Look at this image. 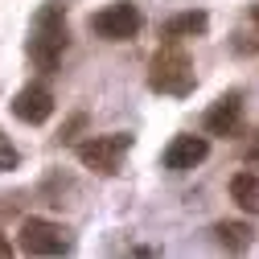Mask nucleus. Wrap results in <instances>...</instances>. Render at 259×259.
I'll list each match as a JSON object with an SVG mask.
<instances>
[{
  "mask_svg": "<svg viewBox=\"0 0 259 259\" xmlns=\"http://www.w3.org/2000/svg\"><path fill=\"white\" fill-rule=\"evenodd\" d=\"M140 25H144V17L132 0H115V5H107L91 17V33L103 41H132L140 33Z\"/></svg>",
  "mask_w": 259,
  "mask_h": 259,
  "instance_id": "5",
  "label": "nucleus"
},
{
  "mask_svg": "<svg viewBox=\"0 0 259 259\" xmlns=\"http://www.w3.org/2000/svg\"><path fill=\"white\" fill-rule=\"evenodd\" d=\"M148 87L156 95H173V99H185V95L198 87V74H193V62L185 58L181 41H165L152 62H148Z\"/></svg>",
  "mask_w": 259,
  "mask_h": 259,
  "instance_id": "2",
  "label": "nucleus"
},
{
  "mask_svg": "<svg viewBox=\"0 0 259 259\" xmlns=\"http://www.w3.org/2000/svg\"><path fill=\"white\" fill-rule=\"evenodd\" d=\"M202 127H206V136H239L243 132V95L231 91L222 99H214V107L202 115Z\"/></svg>",
  "mask_w": 259,
  "mask_h": 259,
  "instance_id": "6",
  "label": "nucleus"
},
{
  "mask_svg": "<svg viewBox=\"0 0 259 259\" xmlns=\"http://www.w3.org/2000/svg\"><path fill=\"white\" fill-rule=\"evenodd\" d=\"M214 239H218L226 251H251L255 226H251V222H218V226H214Z\"/></svg>",
  "mask_w": 259,
  "mask_h": 259,
  "instance_id": "10",
  "label": "nucleus"
},
{
  "mask_svg": "<svg viewBox=\"0 0 259 259\" xmlns=\"http://www.w3.org/2000/svg\"><path fill=\"white\" fill-rule=\"evenodd\" d=\"M243 160L247 165H259V127L247 136V144H243Z\"/></svg>",
  "mask_w": 259,
  "mask_h": 259,
  "instance_id": "14",
  "label": "nucleus"
},
{
  "mask_svg": "<svg viewBox=\"0 0 259 259\" xmlns=\"http://www.w3.org/2000/svg\"><path fill=\"white\" fill-rule=\"evenodd\" d=\"M231 46H235L239 54H259V5H251V9H247V21L235 29Z\"/></svg>",
  "mask_w": 259,
  "mask_h": 259,
  "instance_id": "12",
  "label": "nucleus"
},
{
  "mask_svg": "<svg viewBox=\"0 0 259 259\" xmlns=\"http://www.w3.org/2000/svg\"><path fill=\"white\" fill-rule=\"evenodd\" d=\"M231 198L247 214H259V173H235L231 177Z\"/></svg>",
  "mask_w": 259,
  "mask_h": 259,
  "instance_id": "11",
  "label": "nucleus"
},
{
  "mask_svg": "<svg viewBox=\"0 0 259 259\" xmlns=\"http://www.w3.org/2000/svg\"><path fill=\"white\" fill-rule=\"evenodd\" d=\"M206 156H210V140L206 136H173L169 148L160 152V165L169 173H189L193 165H202Z\"/></svg>",
  "mask_w": 259,
  "mask_h": 259,
  "instance_id": "8",
  "label": "nucleus"
},
{
  "mask_svg": "<svg viewBox=\"0 0 259 259\" xmlns=\"http://www.w3.org/2000/svg\"><path fill=\"white\" fill-rule=\"evenodd\" d=\"M13 115L21 119V123H46L50 115H54V91L46 87V82H29V87H21L17 95H13Z\"/></svg>",
  "mask_w": 259,
  "mask_h": 259,
  "instance_id": "7",
  "label": "nucleus"
},
{
  "mask_svg": "<svg viewBox=\"0 0 259 259\" xmlns=\"http://www.w3.org/2000/svg\"><path fill=\"white\" fill-rule=\"evenodd\" d=\"M17 165H21L17 144L9 140V132H0V173H9V169H17Z\"/></svg>",
  "mask_w": 259,
  "mask_h": 259,
  "instance_id": "13",
  "label": "nucleus"
},
{
  "mask_svg": "<svg viewBox=\"0 0 259 259\" xmlns=\"http://www.w3.org/2000/svg\"><path fill=\"white\" fill-rule=\"evenodd\" d=\"M9 255H13V243H9L5 235H0V259H9Z\"/></svg>",
  "mask_w": 259,
  "mask_h": 259,
  "instance_id": "15",
  "label": "nucleus"
},
{
  "mask_svg": "<svg viewBox=\"0 0 259 259\" xmlns=\"http://www.w3.org/2000/svg\"><path fill=\"white\" fill-rule=\"evenodd\" d=\"M70 46V25H66V9L50 0L33 13V25H29V62H33L37 70H58L62 54Z\"/></svg>",
  "mask_w": 259,
  "mask_h": 259,
  "instance_id": "1",
  "label": "nucleus"
},
{
  "mask_svg": "<svg viewBox=\"0 0 259 259\" xmlns=\"http://www.w3.org/2000/svg\"><path fill=\"white\" fill-rule=\"evenodd\" d=\"M127 148H132V136H127V132H107V136H91V140H82L74 152H78V160H82L91 173L115 177L119 165H123V156H127Z\"/></svg>",
  "mask_w": 259,
  "mask_h": 259,
  "instance_id": "4",
  "label": "nucleus"
},
{
  "mask_svg": "<svg viewBox=\"0 0 259 259\" xmlns=\"http://www.w3.org/2000/svg\"><path fill=\"white\" fill-rule=\"evenodd\" d=\"M17 247L25 255H70L74 251V239L62 222H50V218H25L21 222V235H17Z\"/></svg>",
  "mask_w": 259,
  "mask_h": 259,
  "instance_id": "3",
  "label": "nucleus"
},
{
  "mask_svg": "<svg viewBox=\"0 0 259 259\" xmlns=\"http://www.w3.org/2000/svg\"><path fill=\"white\" fill-rule=\"evenodd\" d=\"M206 29H210V17L202 9H189V13H177V17H169L160 25V37L165 41H185V37H202Z\"/></svg>",
  "mask_w": 259,
  "mask_h": 259,
  "instance_id": "9",
  "label": "nucleus"
}]
</instances>
